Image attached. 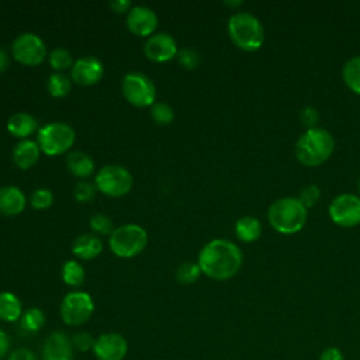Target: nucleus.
I'll return each mask as SVG.
<instances>
[{
	"mask_svg": "<svg viewBox=\"0 0 360 360\" xmlns=\"http://www.w3.org/2000/svg\"><path fill=\"white\" fill-rule=\"evenodd\" d=\"M201 273L212 280H228L242 267V250L228 239H212L200 250L197 260Z\"/></svg>",
	"mask_w": 360,
	"mask_h": 360,
	"instance_id": "obj_1",
	"label": "nucleus"
},
{
	"mask_svg": "<svg viewBox=\"0 0 360 360\" xmlns=\"http://www.w3.org/2000/svg\"><path fill=\"white\" fill-rule=\"evenodd\" d=\"M335 138L321 127L307 129L295 142V156L304 166H319L325 163L333 153Z\"/></svg>",
	"mask_w": 360,
	"mask_h": 360,
	"instance_id": "obj_2",
	"label": "nucleus"
},
{
	"mask_svg": "<svg viewBox=\"0 0 360 360\" xmlns=\"http://www.w3.org/2000/svg\"><path fill=\"white\" fill-rule=\"evenodd\" d=\"M307 211L298 197H281L269 207L267 219L278 233L292 235L304 228L308 215Z\"/></svg>",
	"mask_w": 360,
	"mask_h": 360,
	"instance_id": "obj_3",
	"label": "nucleus"
},
{
	"mask_svg": "<svg viewBox=\"0 0 360 360\" xmlns=\"http://www.w3.org/2000/svg\"><path fill=\"white\" fill-rule=\"evenodd\" d=\"M231 41L240 49L253 52L264 42V28L260 20L248 11H238L228 20Z\"/></svg>",
	"mask_w": 360,
	"mask_h": 360,
	"instance_id": "obj_4",
	"label": "nucleus"
},
{
	"mask_svg": "<svg viewBox=\"0 0 360 360\" xmlns=\"http://www.w3.org/2000/svg\"><path fill=\"white\" fill-rule=\"evenodd\" d=\"M75 139V129L69 124L60 121H53L42 125L38 129L37 135V142L41 150L51 156L60 155L69 150L73 146Z\"/></svg>",
	"mask_w": 360,
	"mask_h": 360,
	"instance_id": "obj_5",
	"label": "nucleus"
},
{
	"mask_svg": "<svg viewBox=\"0 0 360 360\" xmlns=\"http://www.w3.org/2000/svg\"><path fill=\"white\" fill-rule=\"evenodd\" d=\"M108 243L112 253L118 257H134L145 249L148 233L141 225L125 224L112 231Z\"/></svg>",
	"mask_w": 360,
	"mask_h": 360,
	"instance_id": "obj_6",
	"label": "nucleus"
},
{
	"mask_svg": "<svg viewBox=\"0 0 360 360\" xmlns=\"http://www.w3.org/2000/svg\"><path fill=\"white\" fill-rule=\"evenodd\" d=\"M132 174L121 165H105L96 174V187L110 197H121L132 188Z\"/></svg>",
	"mask_w": 360,
	"mask_h": 360,
	"instance_id": "obj_7",
	"label": "nucleus"
},
{
	"mask_svg": "<svg viewBox=\"0 0 360 360\" xmlns=\"http://www.w3.org/2000/svg\"><path fill=\"white\" fill-rule=\"evenodd\" d=\"M122 93L136 107L152 105L156 98V87L152 79L142 72H128L122 77Z\"/></svg>",
	"mask_w": 360,
	"mask_h": 360,
	"instance_id": "obj_8",
	"label": "nucleus"
},
{
	"mask_svg": "<svg viewBox=\"0 0 360 360\" xmlns=\"http://www.w3.org/2000/svg\"><path fill=\"white\" fill-rule=\"evenodd\" d=\"M94 311V302L86 291L68 292L60 304V315L66 325L80 326L90 319Z\"/></svg>",
	"mask_w": 360,
	"mask_h": 360,
	"instance_id": "obj_9",
	"label": "nucleus"
},
{
	"mask_svg": "<svg viewBox=\"0 0 360 360\" xmlns=\"http://www.w3.org/2000/svg\"><path fill=\"white\" fill-rule=\"evenodd\" d=\"M13 56L30 66L39 65L46 56V45L42 38L34 32H22L20 34L11 45Z\"/></svg>",
	"mask_w": 360,
	"mask_h": 360,
	"instance_id": "obj_10",
	"label": "nucleus"
},
{
	"mask_svg": "<svg viewBox=\"0 0 360 360\" xmlns=\"http://www.w3.org/2000/svg\"><path fill=\"white\" fill-rule=\"evenodd\" d=\"M330 219L342 228H353L360 224V195L339 194L329 205Z\"/></svg>",
	"mask_w": 360,
	"mask_h": 360,
	"instance_id": "obj_11",
	"label": "nucleus"
},
{
	"mask_svg": "<svg viewBox=\"0 0 360 360\" xmlns=\"http://www.w3.org/2000/svg\"><path fill=\"white\" fill-rule=\"evenodd\" d=\"M145 55L153 62H167L179 52L176 39L169 32H155L143 45Z\"/></svg>",
	"mask_w": 360,
	"mask_h": 360,
	"instance_id": "obj_12",
	"label": "nucleus"
},
{
	"mask_svg": "<svg viewBox=\"0 0 360 360\" xmlns=\"http://www.w3.org/2000/svg\"><path fill=\"white\" fill-rule=\"evenodd\" d=\"M128 352V343L120 333L110 332L100 335L93 346V353L98 360H122Z\"/></svg>",
	"mask_w": 360,
	"mask_h": 360,
	"instance_id": "obj_13",
	"label": "nucleus"
},
{
	"mask_svg": "<svg viewBox=\"0 0 360 360\" xmlns=\"http://www.w3.org/2000/svg\"><path fill=\"white\" fill-rule=\"evenodd\" d=\"M158 22L159 20L156 13L146 6H134L127 15V25L129 31L139 37H150L155 34Z\"/></svg>",
	"mask_w": 360,
	"mask_h": 360,
	"instance_id": "obj_14",
	"label": "nucleus"
},
{
	"mask_svg": "<svg viewBox=\"0 0 360 360\" xmlns=\"http://www.w3.org/2000/svg\"><path fill=\"white\" fill-rule=\"evenodd\" d=\"M104 75L103 62L93 55L82 56L75 60L72 66V79L83 86L97 83Z\"/></svg>",
	"mask_w": 360,
	"mask_h": 360,
	"instance_id": "obj_15",
	"label": "nucleus"
},
{
	"mask_svg": "<svg viewBox=\"0 0 360 360\" xmlns=\"http://www.w3.org/2000/svg\"><path fill=\"white\" fill-rule=\"evenodd\" d=\"M44 360H73L72 340L59 330L52 332L42 346Z\"/></svg>",
	"mask_w": 360,
	"mask_h": 360,
	"instance_id": "obj_16",
	"label": "nucleus"
},
{
	"mask_svg": "<svg viewBox=\"0 0 360 360\" xmlns=\"http://www.w3.org/2000/svg\"><path fill=\"white\" fill-rule=\"evenodd\" d=\"M27 204L25 194L15 186L0 187V214L13 217L24 211Z\"/></svg>",
	"mask_w": 360,
	"mask_h": 360,
	"instance_id": "obj_17",
	"label": "nucleus"
},
{
	"mask_svg": "<svg viewBox=\"0 0 360 360\" xmlns=\"http://www.w3.org/2000/svg\"><path fill=\"white\" fill-rule=\"evenodd\" d=\"M103 250V242L96 233H82L72 245V252L76 257L83 260H90L98 256Z\"/></svg>",
	"mask_w": 360,
	"mask_h": 360,
	"instance_id": "obj_18",
	"label": "nucleus"
},
{
	"mask_svg": "<svg viewBox=\"0 0 360 360\" xmlns=\"http://www.w3.org/2000/svg\"><path fill=\"white\" fill-rule=\"evenodd\" d=\"M39 145L32 139H21L13 149V160L20 169H30L39 158Z\"/></svg>",
	"mask_w": 360,
	"mask_h": 360,
	"instance_id": "obj_19",
	"label": "nucleus"
},
{
	"mask_svg": "<svg viewBox=\"0 0 360 360\" xmlns=\"http://www.w3.org/2000/svg\"><path fill=\"white\" fill-rule=\"evenodd\" d=\"M38 128V121L28 112H14L7 121V129L11 135L27 139Z\"/></svg>",
	"mask_w": 360,
	"mask_h": 360,
	"instance_id": "obj_20",
	"label": "nucleus"
},
{
	"mask_svg": "<svg viewBox=\"0 0 360 360\" xmlns=\"http://www.w3.org/2000/svg\"><path fill=\"white\" fill-rule=\"evenodd\" d=\"M66 165L68 169L77 177L86 179L89 177L93 172H94V162L90 158V155H87L83 150H73L68 155L66 158Z\"/></svg>",
	"mask_w": 360,
	"mask_h": 360,
	"instance_id": "obj_21",
	"label": "nucleus"
},
{
	"mask_svg": "<svg viewBox=\"0 0 360 360\" xmlns=\"http://www.w3.org/2000/svg\"><path fill=\"white\" fill-rule=\"evenodd\" d=\"M235 233L242 242H246V243L255 242L262 235V224L256 217H252V215L240 217L235 224Z\"/></svg>",
	"mask_w": 360,
	"mask_h": 360,
	"instance_id": "obj_22",
	"label": "nucleus"
},
{
	"mask_svg": "<svg viewBox=\"0 0 360 360\" xmlns=\"http://www.w3.org/2000/svg\"><path fill=\"white\" fill-rule=\"evenodd\" d=\"M22 307L20 298L10 292L1 291L0 292V319L6 322H14L21 316Z\"/></svg>",
	"mask_w": 360,
	"mask_h": 360,
	"instance_id": "obj_23",
	"label": "nucleus"
},
{
	"mask_svg": "<svg viewBox=\"0 0 360 360\" xmlns=\"http://www.w3.org/2000/svg\"><path fill=\"white\" fill-rule=\"evenodd\" d=\"M342 77L345 84L352 91L360 94V55H356L345 62L342 69Z\"/></svg>",
	"mask_w": 360,
	"mask_h": 360,
	"instance_id": "obj_24",
	"label": "nucleus"
},
{
	"mask_svg": "<svg viewBox=\"0 0 360 360\" xmlns=\"http://www.w3.org/2000/svg\"><path fill=\"white\" fill-rule=\"evenodd\" d=\"M60 276H62V280L70 287L82 285L86 278L83 266L76 260H66L62 266Z\"/></svg>",
	"mask_w": 360,
	"mask_h": 360,
	"instance_id": "obj_25",
	"label": "nucleus"
},
{
	"mask_svg": "<svg viewBox=\"0 0 360 360\" xmlns=\"http://www.w3.org/2000/svg\"><path fill=\"white\" fill-rule=\"evenodd\" d=\"M70 87H72V82L65 73L53 72L52 75H49L46 82V89L51 96L65 97L66 94H69Z\"/></svg>",
	"mask_w": 360,
	"mask_h": 360,
	"instance_id": "obj_26",
	"label": "nucleus"
},
{
	"mask_svg": "<svg viewBox=\"0 0 360 360\" xmlns=\"http://www.w3.org/2000/svg\"><path fill=\"white\" fill-rule=\"evenodd\" d=\"M48 60H49V65H51L56 72L66 70V69L72 68L73 63H75L72 53H70L66 48H62V46L53 48V49L49 52V55H48Z\"/></svg>",
	"mask_w": 360,
	"mask_h": 360,
	"instance_id": "obj_27",
	"label": "nucleus"
},
{
	"mask_svg": "<svg viewBox=\"0 0 360 360\" xmlns=\"http://www.w3.org/2000/svg\"><path fill=\"white\" fill-rule=\"evenodd\" d=\"M45 325V314L39 308H30L21 316V328L27 332H37Z\"/></svg>",
	"mask_w": 360,
	"mask_h": 360,
	"instance_id": "obj_28",
	"label": "nucleus"
},
{
	"mask_svg": "<svg viewBox=\"0 0 360 360\" xmlns=\"http://www.w3.org/2000/svg\"><path fill=\"white\" fill-rule=\"evenodd\" d=\"M201 269L195 262H184L176 270V278L181 284H193L198 280Z\"/></svg>",
	"mask_w": 360,
	"mask_h": 360,
	"instance_id": "obj_29",
	"label": "nucleus"
},
{
	"mask_svg": "<svg viewBox=\"0 0 360 360\" xmlns=\"http://www.w3.org/2000/svg\"><path fill=\"white\" fill-rule=\"evenodd\" d=\"M150 117L159 125H167L174 118V110L165 101H156L150 105Z\"/></svg>",
	"mask_w": 360,
	"mask_h": 360,
	"instance_id": "obj_30",
	"label": "nucleus"
},
{
	"mask_svg": "<svg viewBox=\"0 0 360 360\" xmlns=\"http://www.w3.org/2000/svg\"><path fill=\"white\" fill-rule=\"evenodd\" d=\"M90 228L94 233L98 235H111L115 229L112 219L103 212H97L90 218Z\"/></svg>",
	"mask_w": 360,
	"mask_h": 360,
	"instance_id": "obj_31",
	"label": "nucleus"
},
{
	"mask_svg": "<svg viewBox=\"0 0 360 360\" xmlns=\"http://www.w3.org/2000/svg\"><path fill=\"white\" fill-rule=\"evenodd\" d=\"M176 56H177L180 65L186 69H195L201 62L200 53L195 49L190 48V46H184V48L179 49Z\"/></svg>",
	"mask_w": 360,
	"mask_h": 360,
	"instance_id": "obj_32",
	"label": "nucleus"
},
{
	"mask_svg": "<svg viewBox=\"0 0 360 360\" xmlns=\"http://www.w3.org/2000/svg\"><path fill=\"white\" fill-rule=\"evenodd\" d=\"M30 202L37 210H45L52 205L53 202V194L48 188H37L30 197Z\"/></svg>",
	"mask_w": 360,
	"mask_h": 360,
	"instance_id": "obj_33",
	"label": "nucleus"
},
{
	"mask_svg": "<svg viewBox=\"0 0 360 360\" xmlns=\"http://www.w3.org/2000/svg\"><path fill=\"white\" fill-rule=\"evenodd\" d=\"M96 184L87 181V180H80L76 183L75 188H73V195L77 201L80 202H87L90 201L94 194H96Z\"/></svg>",
	"mask_w": 360,
	"mask_h": 360,
	"instance_id": "obj_34",
	"label": "nucleus"
},
{
	"mask_svg": "<svg viewBox=\"0 0 360 360\" xmlns=\"http://www.w3.org/2000/svg\"><path fill=\"white\" fill-rule=\"evenodd\" d=\"M321 198V188L316 186V184H308L305 186L300 195H298V200L304 204V207L308 210L311 207H314Z\"/></svg>",
	"mask_w": 360,
	"mask_h": 360,
	"instance_id": "obj_35",
	"label": "nucleus"
},
{
	"mask_svg": "<svg viewBox=\"0 0 360 360\" xmlns=\"http://www.w3.org/2000/svg\"><path fill=\"white\" fill-rule=\"evenodd\" d=\"M300 121L307 129H312L318 127L319 122V112L312 105H305L300 110Z\"/></svg>",
	"mask_w": 360,
	"mask_h": 360,
	"instance_id": "obj_36",
	"label": "nucleus"
},
{
	"mask_svg": "<svg viewBox=\"0 0 360 360\" xmlns=\"http://www.w3.org/2000/svg\"><path fill=\"white\" fill-rule=\"evenodd\" d=\"M94 342H96V340L93 339V336H91L90 333H87V332H83V330L75 333L73 338H72V345H73V347H76V349L80 350V352H86V350L93 349Z\"/></svg>",
	"mask_w": 360,
	"mask_h": 360,
	"instance_id": "obj_37",
	"label": "nucleus"
},
{
	"mask_svg": "<svg viewBox=\"0 0 360 360\" xmlns=\"http://www.w3.org/2000/svg\"><path fill=\"white\" fill-rule=\"evenodd\" d=\"M7 360H37V356L34 354L32 350L25 349V347H20V349L13 350Z\"/></svg>",
	"mask_w": 360,
	"mask_h": 360,
	"instance_id": "obj_38",
	"label": "nucleus"
},
{
	"mask_svg": "<svg viewBox=\"0 0 360 360\" xmlns=\"http://www.w3.org/2000/svg\"><path fill=\"white\" fill-rule=\"evenodd\" d=\"M318 360H345V357H343V353L338 347L332 346V347H326L325 350H322Z\"/></svg>",
	"mask_w": 360,
	"mask_h": 360,
	"instance_id": "obj_39",
	"label": "nucleus"
},
{
	"mask_svg": "<svg viewBox=\"0 0 360 360\" xmlns=\"http://www.w3.org/2000/svg\"><path fill=\"white\" fill-rule=\"evenodd\" d=\"M110 7L117 13H125L128 8L131 10V0H111Z\"/></svg>",
	"mask_w": 360,
	"mask_h": 360,
	"instance_id": "obj_40",
	"label": "nucleus"
},
{
	"mask_svg": "<svg viewBox=\"0 0 360 360\" xmlns=\"http://www.w3.org/2000/svg\"><path fill=\"white\" fill-rule=\"evenodd\" d=\"M8 349H10V339L7 333L0 329V360L6 357V354L8 353Z\"/></svg>",
	"mask_w": 360,
	"mask_h": 360,
	"instance_id": "obj_41",
	"label": "nucleus"
},
{
	"mask_svg": "<svg viewBox=\"0 0 360 360\" xmlns=\"http://www.w3.org/2000/svg\"><path fill=\"white\" fill-rule=\"evenodd\" d=\"M8 66V53L4 48H0V73H3Z\"/></svg>",
	"mask_w": 360,
	"mask_h": 360,
	"instance_id": "obj_42",
	"label": "nucleus"
},
{
	"mask_svg": "<svg viewBox=\"0 0 360 360\" xmlns=\"http://www.w3.org/2000/svg\"><path fill=\"white\" fill-rule=\"evenodd\" d=\"M224 4H225V6H229V7H238V6H240V4H242V1H240V0H236V1H235V0H233V1L225 0V1H224Z\"/></svg>",
	"mask_w": 360,
	"mask_h": 360,
	"instance_id": "obj_43",
	"label": "nucleus"
},
{
	"mask_svg": "<svg viewBox=\"0 0 360 360\" xmlns=\"http://www.w3.org/2000/svg\"><path fill=\"white\" fill-rule=\"evenodd\" d=\"M357 191H359V194H360V177L357 179Z\"/></svg>",
	"mask_w": 360,
	"mask_h": 360,
	"instance_id": "obj_44",
	"label": "nucleus"
}]
</instances>
